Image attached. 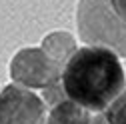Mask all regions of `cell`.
Masks as SVG:
<instances>
[{"label": "cell", "mask_w": 126, "mask_h": 124, "mask_svg": "<svg viewBox=\"0 0 126 124\" xmlns=\"http://www.w3.org/2000/svg\"><path fill=\"white\" fill-rule=\"evenodd\" d=\"M58 90L60 98L94 114H104L126 90V70L112 48L84 44L62 64Z\"/></svg>", "instance_id": "6da1fadb"}, {"label": "cell", "mask_w": 126, "mask_h": 124, "mask_svg": "<svg viewBox=\"0 0 126 124\" xmlns=\"http://www.w3.org/2000/svg\"><path fill=\"white\" fill-rule=\"evenodd\" d=\"M76 22L84 44L106 46L118 56H126V22L116 14L112 0H80Z\"/></svg>", "instance_id": "7a4b0ae2"}, {"label": "cell", "mask_w": 126, "mask_h": 124, "mask_svg": "<svg viewBox=\"0 0 126 124\" xmlns=\"http://www.w3.org/2000/svg\"><path fill=\"white\" fill-rule=\"evenodd\" d=\"M10 80L28 90L52 92L58 88L62 64L50 58L40 46H26L16 50L10 60Z\"/></svg>", "instance_id": "3957f363"}, {"label": "cell", "mask_w": 126, "mask_h": 124, "mask_svg": "<svg viewBox=\"0 0 126 124\" xmlns=\"http://www.w3.org/2000/svg\"><path fill=\"white\" fill-rule=\"evenodd\" d=\"M48 104L36 90L0 86V124H46Z\"/></svg>", "instance_id": "277c9868"}, {"label": "cell", "mask_w": 126, "mask_h": 124, "mask_svg": "<svg viewBox=\"0 0 126 124\" xmlns=\"http://www.w3.org/2000/svg\"><path fill=\"white\" fill-rule=\"evenodd\" d=\"M46 124H108L104 114H94L66 98H60L48 106Z\"/></svg>", "instance_id": "5b68a950"}, {"label": "cell", "mask_w": 126, "mask_h": 124, "mask_svg": "<svg viewBox=\"0 0 126 124\" xmlns=\"http://www.w3.org/2000/svg\"><path fill=\"white\" fill-rule=\"evenodd\" d=\"M40 48L48 54L50 58H54L58 64H64L68 60V56L76 50V44H74V38L72 34L60 30V32H50L42 38V44Z\"/></svg>", "instance_id": "8992f818"}, {"label": "cell", "mask_w": 126, "mask_h": 124, "mask_svg": "<svg viewBox=\"0 0 126 124\" xmlns=\"http://www.w3.org/2000/svg\"><path fill=\"white\" fill-rule=\"evenodd\" d=\"M104 116L108 124H126V90L106 108Z\"/></svg>", "instance_id": "52a82bcc"}, {"label": "cell", "mask_w": 126, "mask_h": 124, "mask_svg": "<svg viewBox=\"0 0 126 124\" xmlns=\"http://www.w3.org/2000/svg\"><path fill=\"white\" fill-rule=\"evenodd\" d=\"M112 6L116 10V14L126 22V0H112Z\"/></svg>", "instance_id": "ba28073f"}]
</instances>
